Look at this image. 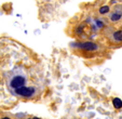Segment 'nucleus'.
I'll return each instance as SVG.
<instances>
[{
  "label": "nucleus",
  "instance_id": "7ed1b4c3",
  "mask_svg": "<svg viewBox=\"0 0 122 119\" xmlns=\"http://www.w3.org/2000/svg\"><path fill=\"white\" fill-rule=\"evenodd\" d=\"M72 47H76L77 49H80L82 51H86V52H95L99 49L98 44L94 41H90V40H85V41H79L75 44H71Z\"/></svg>",
  "mask_w": 122,
  "mask_h": 119
},
{
  "label": "nucleus",
  "instance_id": "6e6552de",
  "mask_svg": "<svg viewBox=\"0 0 122 119\" xmlns=\"http://www.w3.org/2000/svg\"><path fill=\"white\" fill-rule=\"evenodd\" d=\"M15 116H16V118H20V119H21V118H24V117H26V114H25V113H24V114H16Z\"/></svg>",
  "mask_w": 122,
  "mask_h": 119
},
{
  "label": "nucleus",
  "instance_id": "423d86ee",
  "mask_svg": "<svg viewBox=\"0 0 122 119\" xmlns=\"http://www.w3.org/2000/svg\"><path fill=\"white\" fill-rule=\"evenodd\" d=\"M112 105L115 108H117V109H120V108L122 107V100L119 97H115L112 100Z\"/></svg>",
  "mask_w": 122,
  "mask_h": 119
},
{
  "label": "nucleus",
  "instance_id": "0eeeda50",
  "mask_svg": "<svg viewBox=\"0 0 122 119\" xmlns=\"http://www.w3.org/2000/svg\"><path fill=\"white\" fill-rule=\"evenodd\" d=\"M109 10H110V8L108 7V5H103V7L99 8V14H102V15H104V14H107L109 12Z\"/></svg>",
  "mask_w": 122,
  "mask_h": 119
},
{
  "label": "nucleus",
  "instance_id": "39448f33",
  "mask_svg": "<svg viewBox=\"0 0 122 119\" xmlns=\"http://www.w3.org/2000/svg\"><path fill=\"white\" fill-rule=\"evenodd\" d=\"M111 38H112V40L115 42H122V30L118 29L116 32H113Z\"/></svg>",
  "mask_w": 122,
  "mask_h": 119
},
{
  "label": "nucleus",
  "instance_id": "1a4fd4ad",
  "mask_svg": "<svg viewBox=\"0 0 122 119\" xmlns=\"http://www.w3.org/2000/svg\"><path fill=\"white\" fill-rule=\"evenodd\" d=\"M2 119H11V118H10V117H3Z\"/></svg>",
  "mask_w": 122,
  "mask_h": 119
},
{
  "label": "nucleus",
  "instance_id": "20e7f679",
  "mask_svg": "<svg viewBox=\"0 0 122 119\" xmlns=\"http://www.w3.org/2000/svg\"><path fill=\"white\" fill-rule=\"evenodd\" d=\"M109 18H110L111 22H118V21H120V20L122 18V8H120L119 10H116V11H113L112 13L110 14Z\"/></svg>",
  "mask_w": 122,
  "mask_h": 119
},
{
  "label": "nucleus",
  "instance_id": "f257e3e1",
  "mask_svg": "<svg viewBox=\"0 0 122 119\" xmlns=\"http://www.w3.org/2000/svg\"><path fill=\"white\" fill-rule=\"evenodd\" d=\"M27 83L28 75L22 67H15L7 75V87L11 93L16 89H20L26 86Z\"/></svg>",
  "mask_w": 122,
  "mask_h": 119
},
{
  "label": "nucleus",
  "instance_id": "f03ea898",
  "mask_svg": "<svg viewBox=\"0 0 122 119\" xmlns=\"http://www.w3.org/2000/svg\"><path fill=\"white\" fill-rule=\"evenodd\" d=\"M14 96L17 97H22V98H32L35 96L39 94V88L37 86H24V87L16 89L15 91L12 92Z\"/></svg>",
  "mask_w": 122,
  "mask_h": 119
},
{
  "label": "nucleus",
  "instance_id": "9d476101",
  "mask_svg": "<svg viewBox=\"0 0 122 119\" xmlns=\"http://www.w3.org/2000/svg\"><path fill=\"white\" fill-rule=\"evenodd\" d=\"M32 119H41V118H39V117H34Z\"/></svg>",
  "mask_w": 122,
  "mask_h": 119
},
{
  "label": "nucleus",
  "instance_id": "9b49d317",
  "mask_svg": "<svg viewBox=\"0 0 122 119\" xmlns=\"http://www.w3.org/2000/svg\"><path fill=\"white\" fill-rule=\"evenodd\" d=\"M27 119H30V118H27Z\"/></svg>",
  "mask_w": 122,
  "mask_h": 119
}]
</instances>
